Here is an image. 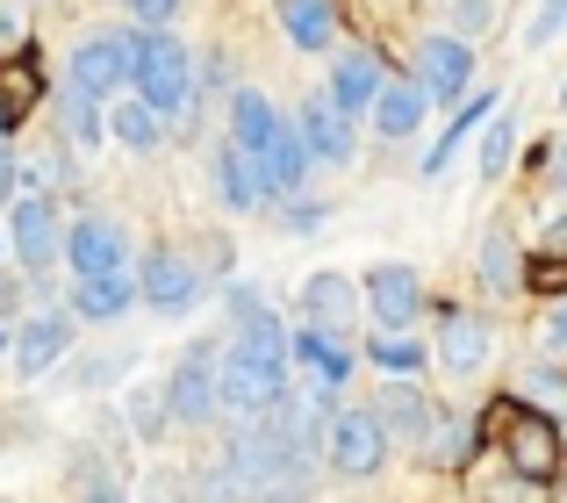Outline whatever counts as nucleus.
<instances>
[{
	"instance_id": "f257e3e1",
	"label": "nucleus",
	"mask_w": 567,
	"mask_h": 503,
	"mask_svg": "<svg viewBox=\"0 0 567 503\" xmlns=\"http://www.w3.org/2000/svg\"><path fill=\"white\" fill-rule=\"evenodd\" d=\"M130 94L152 101L166 123H187L194 109V51L173 29H144L137 37V72H130Z\"/></svg>"
},
{
	"instance_id": "f03ea898",
	"label": "nucleus",
	"mask_w": 567,
	"mask_h": 503,
	"mask_svg": "<svg viewBox=\"0 0 567 503\" xmlns=\"http://www.w3.org/2000/svg\"><path fill=\"white\" fill-rule=\"evenodd\" d=\"M288 367L280 352H251V346H230L223 338V410H230L237 424H259L274 418L280 403H288Z\"/></svg>"
},
{
	"instance_id": "7ed1b4c3",
	"label": "nucleus",
	"mask_w": 567,
	"mask_h": 503,
	"mask_svg": "<svg viewBox=\"0 0 567 503\" xmlns=\"http://www.w3.org/2000/svg\"><path fill=\"white\" fill-rule=\"evenodd\" d=\"M496 446H503V461H511V475H525V482L560 475V424H554V410L525 403V396H511V403L496 410Z\"/></svg>"
},
{
	"instance_id": "20e7f679",
	"label": "nucleus",
	"mask_w": 567,
	"mask_h": 503,
	"mask_svg": "<svg viewBox=\"0 0 567 503\" xmlns=\"http://www.w3.org/2000/svg\"><path fill=\"white\" fill-rule=\"evenodd\" d=\"M137 37L144 29H94V37H80L65 51V86L86 101H115L130 86V72H137Z\"/></svg>"
},
{
	"instance_id": "39448f33",
	"label": "nucleus",
	"mask_w": 567,
	"mask_h": 503,
	"mask_svg": "<svg viewBox=\"0 0 567 503\" xmlns=\"http://www.w3.org/2000/svg\"><path fill=\"white\" fill-rule=\"evenodd\" d=\"M388 446H395V439H388L374 403H338L331 424H323V461H331L346 482H374L388 468Z\"/></svg>"
},
{
	"instance_id": "423d86ee",
	"label": "nucleus",
	"mask_w": 567,
	"mask_h": 503,
	"mask_svg": "<svg viewBox=\"0 0 567 503\" xmlns=\"http://www.w3.org/2000/svg\"><path fill=\"white\" fill-rule=\"evenodd\" d=\"M223 410V338H194L181 346L166 374V418L173 424H208Z\"/></svg>"
},
{
	"instance_id": "0eeeda50",
	"label": "nucleus",
	"mask_w": 567,
	"mask_h": 503,
	"mask_svg": "<svg viewBox=\"0 0 567 503\" xmlns=\"http://www.w3.org/2000/svg\"><path fill=\"white\" fill-rule=\"evenodd\" d=\"M8 245L29 274H51L65 259V216H58L51 195H14L8 202Z\"/></svg>"
},
{
	"instance_id": "6e6552de",
	"label": "nucleus",
	"mask_w": 567,
	"mask_h": 503,
	"mask_svg": "<svg viewBox=\"0 0 567 503\" xmlns=\"http://www.w3.org/2000/svg\"><path fill=\"white\" fill-rule=\"evenodd\" d=\"M410 80L424 86L431 101H467V86H474V43L453 37V29H431V37L410 51Z\"/></svg>"
},
{
	"instance_id": "1a4fd4ad",
	"label": "nucleus",
	"mask_w": 567,
	"mask_h": 503,
	"mask_svg": "<svg viewBox=\"0 0 567 503\" xmlns=\"http://www.w3.org/2000/svg\"><path fill=\"white\" fill-rule=\"evenodd\" d=\"M360 295H367V317H374L381 331H416V317H424V274L402 266V259L367 266Z\"/></svg>"
},
{
	"instance_id": "9d476101",
	"label": "nucleus",
	"mask_w": 567,
	"mask_h": 503,
	"mask_svg": "<svg viewBox=\"0 0 567 503\" xmlns=\"http://www.w3.org/2000/svg\"><path fill=\"white\" fill-rule=\"evenodd\" d=\"M137 295L158 309V317H181V309L202 302V266L181 259L173 245H152V252H144V266H137Z\"/></svg>"
},
{
	"instance_id": "9b49d317",
	"label": "nucleus",
	"mask_w": 567,
	"mask_h": 503,
	"mask_svg": "<svg viewBox=\"0 0 567 503\" xmlns=\"http://www.w3.org/2000/svg\"><path fill=\"white\" fill-rule=\"evenodd\" d=\"M488 352H496V324L482 317V309H445L439 317V338H431V360L445 367V374H482Z\"/></svg>"
},
{
	"instance_id": "f8f14e48",
	"label": "nucleus",
	"mask_w": 567,
	"mask_h": 503,
	"mask_svg": "<svg viewBox=\"0 0 567 503\" xmlns=\"http://www.w3.org/2000/svg\"><path fill=\"white\" fill-rule=\"evenodd\" d=\"M223 309H230V346H251V352H280V360H295L288 317H280V309L266 302L259 288H245V280H237V288L223 295Z\"/></svg>"
},
{
	"instance_id": "ddd939ff",
	"label": "nucleus",
	"mask_w": 567,
	"mask_h": 503,
	"mask_svg": "<svg viewBox=\"0 0 567 503\" xmlns=\"http://www.w3.org/2000/svg\"><path fill=\"white\" fill-rule=\"evenodd\" d=\"M65 266L72 274H137L130 266V230L109 224V216H80V224H65Z\"/></svg>"
},
{
	"instance_id": "4468645a",
	"label": "nucleus",
	"mask_w": 567,
	"mask_h": 503,
	"mask_svg": "<svg viewBox=\"0 0 567 503\" xmlns=\"http://www.w3.org/2000/svg\"><path fill=\"white\" fill-rule=\"evenodd\" d=\"M360 309H367V295L352 288V274H309V280H302V324H309V331L352 338Z\"/></svg>"
},
{
	"instance_id": "2eb2a0df",
	"label": "nucleus",
	"mask_w": 567,
	"mask_h": 503,
	"mask_svg": "<svg viewBox=\"0 0 567 503\" xmlns=\"http://www.w3.org/2000/svg\"><path fill=\"white\" fill-rule=\"evenodd\" d=\"M295 130H302V144H309V158L317 166H352V115H338L331 109V94H309L302 109H295Z\"/></svg>"
},
{
	"instance_id": "dca6fc26",
	"label": "nucleus",
	"mask_w": 567,
	"mask_h": 503,
	"mask_svg": "<svg viewBox=\"0 0 567 503\" xmlns=\"http://www.w3.org/2000/svg\"><path fill=\"white\" fill-rule=\"evenodd\" d=\"M295 374L309 381V389H346L352 381V338H331V331H309V324H295Z\"/></svg>"
},
{
	"instance_id": "f3484780",
	"label": "nucleus",
	"mask_w": 567,
	"mask_h": 503,
	"mask_svg": "<svg viewBox=\"0 0 567 503\" xmlns=\"http://www.w3.org/2000/svg\"><path fill=\"white\" fill-rule=\"evenodd\" d=\"M381 86H388L381 58H374V51H346V58L331 65V80H323V94H331V109H338V115H374Z\"/></svg>"
},
{
	"instance_id": "a211bd4d",
	"label": "nucleus",
	"mask_w": 567,
	"mask_h": 503,
	"mask_svg": "<svg viewBox=\"0 0 567 503\" xmlns=\"http://www.w3.org/2000/svg\"><path fill=\"white\" fill-rule=\"evenodd\" d=\"M65 346H72V317H65V309H43V317H29L22 331H14V374H22V381L51 374V367L65 360Z\"/></svg>"
},
{
	"instance_id": "6ab92c4d",
	"label": "nucleus",
	"mask_w": 567,
	"mask_h": 503,
	"mask_svg": "<svg viewBox=\"0 0 567 503\" xmlns=\"http://www.w3.org/2000/svg\"><path fill=\"white\" fill-rule=\"evenodd\" d=\"M208 181H216V202H223V209H237V216H251V209L266 202L259 158H251L245 144H230V137L216 144V158H208Z\"/></svg>"
},
{
	"instance_id": "aec40b11",
	"label": "nucleus",
	"mask_w": 567,
	"mask_h": 503,
	"mask_svg": "<svg viewBox=\"0 0 567 503\" xmlns=\"http://www.w3.org/2000/svg\"><path fill=\"white\" fill-rule=\"evenodd\" d=\"M144 295H137V274H86L80 288L65 295V309L80 324H115V317H130Z\"/></svg>"
},
{
	"instance_id": "412c9836",
	"label": "nucleus",
	"mask_w": 567,
	"mask_h": 503,
	"mask_svg": "<svg viewBox=\"0 0 567 503\" xmlns=\"http://www.w3.org/2000/svg\"><path fill=\"white\" fill-rule=\"evenodd\" d=\"M280 130H288V115H280L274 101L259 94V86H237V94H230V130H223L230 144H245L251 158H266V152H274V137H280Z\"/></svg>"
},
{
	"instance_id": "4be33fe9",
	"label": "nucleus",
	"mask_w": 567,
	"mask_h": 503,
	"mask_svg": "<svg viewBox=\"0 0 567 503\" xmlns=\"http://www.w3.org/2000/svg\"><path fill=\"white\" fill-rule=\"evenodd\" d=\"M374 410H381L388 439H410V446H431V432H439V410H431V396L416 381H388Z\"/></svg>"
},
{
	"instance_id": "5701e85b",
	"label": "nucleus",
	"mask_w": 567,
	"mask_h": 503,
	"mask_svg": "<svg viewBox=\"0 0 567 503\" xmlns=\"http://www.w3.org/2000/svg\"><path fill=\"white\" fill-rule=\"evenodd\" d=\"M274 22L295 51H331L338 43V8L331 0H274Z\"/></svg>"
},
{
	"instance_id": "b1692460",
	"label": "nucleus",
	"mask_w": 567,
	"mask_h": 503,
	"mask_svg": "<svg viewBox=\"0 0 567 503\" xmlns=\"http://www.w3.org/2000/svg\"><path fill=\"white\" fill-rule=\"evenodd\" d=\"M424 115H431V94L416 80H388L381 86V101H374V130L388 144H402V137H416L424 130Z\"/></svg>"
},
{
	"instance_id": "393cba45",
	"label": "nucleus",
	"mask_w": 567,
	"mask_h": 503,
	"mask_svg": "<svg viewBox=\"0 0 567 503\" xmlns=\"http://www.w3.org/2000/svg\"><path fill=\"white\" fill-rule=\"evenodd\" d=\"M496 109H503L496 94H467V109H460L453 123H445V137H439V144H431V152H424V166H416V173H424V181H439V173L453 166V152H460V144H467V130H482V123H488V115H496Z\"/></svg>"
},
{
	"instance_id": "a878e982",
	"label": "nucleus",
	"mask_w": 567,
	"mask_h": 503,
	"mask_svg": "<svg viewBox=\"0 0 567 503\" xmlns=\"http://www.w3.org/2000/svg\"><path fill=\"white\" fill-rule=\"evenodd\" d=\"M109 137L123 144V152H158V144H166V115H158L152 101L123 94V109L109 115Z\"/></svg>"
},
{
	"instance_id": "bb28decb",
	"label": "nucleus",
	"mask_w": 567,
	"mask_h": 503,
	"mask_svg": "<svg viewBox=\"0 0 567 503\" xmlns=\"http://www.w3.org/2000/svg\"><path fill=\"white\" fill-rule=\"evenodd\" d=\"M367 360H374L381 374H395V381H416V374L431 367V346H424L416 331H381L374 346H367Z\"/></svg>"
},
{
	"instance_id": "cd10ccee",
	"label": "nucleus",
	"mask_w": 567,
	"mask_h": 503,
	"mask_svg": "<svg viewBox=\"0 0 567 503\" xmlns=\"http://www.w3.org/2000/svg\"><path fill=\"white\" fill-rule=\"evenodd\" d=\"M511 152H517V115H511V109H496V115L482 123V152H474L482 181H503V173H511Z\"/></svg>"
},
{
	"instance_id": "c85d7f7f",
	"label": "nucleus",
	"mask_w": 567,
	"mask_h": 503,
	"mask_svg": "<svg viewBox=\"0 0 567 503\" xmlns=\"http://www.w3.org/2000/svg\"><path fill=\"white\" fill-rule=\"evenodd\" d=\"M482 274H488V288H525V274H517V245H511V230H488V245H482Z\"/></svg>"
},
{
	"instance_id": "c756f323",
	"label": "nucleus",
	"mask_w": 567,
	"mask_h": 503,
	"mask_svg": "<svg viewBox=\"0 0 567 503\" xmlns=\"http://www.w3.org/2000/svg\"><path fill=\"white\" fill-rule=\"evenodd\" d=\"M65 130H72L80 144H101V137H109V123H101V101H86V94H72V86H65Z\"/></svg>"
},
{
	"instance_id": "7c9ffc66",
	"label": "nucleus",
	"mask_w": 567,
	"mask_h": 503,
	"mask_svg": "<svg viewBox=\"0 0 567 503\" xmlns=\"http://www.w3.org/2000/svg\"><path fill=\"white\" fill-rule=\"evenodd\" d=\"M560 29H567V0H539V14L525 22V43H532V51H546Z\"/></svg>"
},
{
	"instance_id": "2f4dec72",
	"label": "nucleus",
	"mask_w": 567,
	"mask_h": 503,
	"mask_svg": "<svg viewBox=\"0 0 567 503\" xmlns=\"http://www.w3.org/2000/svg\"><path fill=\"white\" fill-rule=\"evenodd\" d=\"M496 22V0H453V37H482V29Z\"/></svg>"
},
{
	"instance_id": "473e14b6",
	"label": "nucleus",
	"mask_w": 567,
	"mask_h": 503,
	"mask_svg": "<svg viewBox=\"0 0 567 503\" xmlns=\"http://www.w3.org/2000/svg\"><path fill=\"white\" fill-rule=\"evenodd\" d=\"M517 396H546V410H567V381H560V374H546V367H525Z\"/></svg>"
},
{
	"instance_id": "72a5a7b5",
	"label": "nucleus",
	"mask_w": 567,
	"mask_h": 503,
	"mask_svg": "<svg viewBox=\"0 0 567 503\" xmlns=\"http://www.w3.org/2000/svg\"><path fill=\"white\" fill-rule=\"evenodd\" d=\"M123 8H130V22H137V29H166L173 14H181V0H123Z\"/></svg>"
},
{
	"instance_id": "f704fd0d",
	"label": "nucleus",
	"mask_w": 567,
	"mask_h": 503,
	"mask_svg": "<svg viewBox=\"0 0 567 503\" xmlns=\"http://www.w3.org/2000/svg\"><path fill=\"white\" fill-rule=\"evenodd\" d=\"M0 51H22V8L0 0Z\"/></svg>"
},
{
	"instance_id": "c9c22d12",
	"label": "nucleus",
	"mask_w": 567,
	"mask_h": 503,
	"mask_svg": "<svg viewBox=\"0 0 567 503\" xmlns=\"http://www.w3.org/2000/svg\"><path fill=\"white\" fill-rule=\"evenodd\" d=\"M309 224H323V202H309V195H288V230H309Z\"/></svg>"
},
{
	"instance_id": "e433bc0d",
	"label": "nucleus",
	"mask_w": 567,
	"mask_h": 503,
	"mask_svg": "<svg viewBox=\"0 0 567 503\" xmlns=\"http://www.w3.org/2000/svg\"><path fill=\"white\" fill-rule=\"evenodd\" d=\"M251 503H302V475H288V482H274V490H259Z\"/></svg>"
},
{
	"instance_id": "4c0bfd02",
	"label": "nucleus",
	"mask_w": 567,
	"mask_h": 503,
	"mask_svg": "<svg viewBox=\"0 0 567 503\" xmlns=\"http://www.w3.org/2000/svg\"><path fill=\"white\" fill-rule=\"evenodd\" d=\"M14 123H22V109H14V94H8V86H0V144L14 137Z\"/></svg>"
},
{
	"instance_id": "58836bf2",
	"label": "nucleus",
	"mask_w": 567,
	"mask_h": 503,
	"mask_svg": "<svg viewBox=\"0 0 567 503\" xmlns=\"http://www.w3.org/2000/svg\"><path fill=\"white\" fill-rule=\"evenodd\" d=\"M546 346H554V352H567V302L554 309V317H546Z\"/></svg>"
},
{
	"instance_id": "ea45409f",
	"label": "nucleus",
	"mask_w": 567,
	"mask_h": 503,
	"mask_svg": "<svg viewBox=\"0 0 567 503\" xmlns=\"http://www.w3.org/2000/svg\"><path fill=\"white\" fill-rule=\"evenodd\" d=\"M80 503H130V496H123V490H115V482H94V490H86Z\"/></svg>"
},
{
	"instance_id": "a19ab883",
	"label": "nucleus",
	"mask_w": 567,
	"mask_h": 503,
	"mask_svg": "<svg viewBox=\"0 0 567 503\" xmlns=\"http://www.w3.org/2000/svg\"><path fill=\"white\" fill-rule=\"evenodd\" d=\"M8 187H14V158H8V144H0V202H8Z\"/></svg>"
},
{
	"instance_id": "79ce46f5",
	"label": "nucleus",
	"mask_w": 567,
	"mask_h": 503,
	"mask_svg": "<svg viewBox=\"0 0 567 503\" xmlns=\"http://www.w3.org/2000/svg\"><path fill=\"white\" fill-rule=\"evenodd\" d=\"M554 181H560V187H567V137H560V144H554Z\"/></svg>"
},
{
	"instance_id": "37998d69",
	"label": "nucleus",
	"mask_w": 567,
	"mask_h": 503,
	"mask_svg": "<svg viewBox=\"0 0 567 503\" xmlns=\"http://www.w3.org/2000/svg\"><path fill=\"white\" fill-rule=\"evenodd\" d=\"M8 346H14V331H8V324H0V352H8Z\"/></svg>"
},
{
	"instance_id": "c03bdc74",
	"label": "nucleus",
	"mask_w": 567,
	"mask_h": 503,
	"mask_svg": "<svg viewBox=\"0 0 567 503\" xmlns=\"http://www.w3.org/2000/svg\"><path fill=\"white\" fill-rule=\"evenodd\" d=\"M0 245H8V224H0Z\"/></svg>"
},
{
	"instance_id": "a18cd8bd",
	"label": "nucleus",
	"mask_w": 567,
	"mask_h": 503,
	"mask_svg": "<svg viewBox=\"0 0 567 503\" xmlns=\"http://www.w3.org/2000/svg\"><path fill=\"white\" fill-rule=\"evenodd\" d=\"M560 109H567V86H560Z\"/></svg>"
}]
</instances>
